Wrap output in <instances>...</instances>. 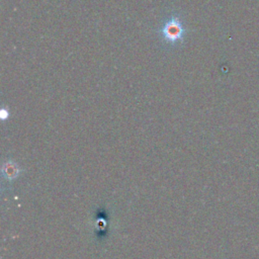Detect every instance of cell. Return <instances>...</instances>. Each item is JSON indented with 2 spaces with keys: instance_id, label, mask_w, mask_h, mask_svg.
<instances>
[{
  "instance_id": "6da1fadb",
  "label": "cell",
  "mask_w": 259,
  "mask_h": 259,
  "mask_svg": "<svg viewBox=\"0 0 259 259\" xmlns=\"http://www.w3.org/2000/svg\"><path fill=\"white\" fill-rule=\"evenodd\" d=\"M162 38L170 45H175L182 41L184 36L183 25L176 15L171 16L161 29Z\"/></svg>"
}]
</instances>
